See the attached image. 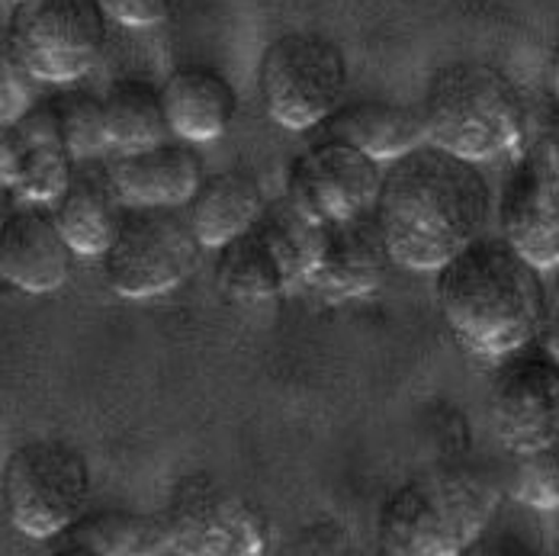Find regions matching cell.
<instances>
[{"label":"cell","mask_w":559,"mask_h":556,"mask_svg":"<svg viewBox=\"0 0 559 556\" xmlns=\"http://www.w3.org/2000/svg\"><path fill=\"white\" fill-rule=\"evenodd\" d=\"M373 213L395 264L441 271L456 251L486 235L492 187L476 162L425 142L383 167Z\"/></svg>","instance_id":"6da1fadb"},{"label":"cell","mask_w":559,"mask_h":556,"mask_svg":"<svg viewBox=\"0 0 559 556\" xmlns=\"http://www.w3.org/2000/svg\"><path fill=\"white\" fill-rule=\"evenodd\" d=\"M435 274L444 326L469 354L508 357L540 334L550 306L544 268L504 235H479Z\"/></svg>","instance_id":"7a4b0ae2"},{"label":"cell","mask_w":559,"mask_h":556,"mask_svg":"<svg viewBox=\"0 0 559 556\" xmlns=\"http://www.w3.org/2000/svg\"><path fill=\"white\" fill-rule=\"evenodd\" d=\"M502 505L499 483L466 463H441L399 483L377 514V541L395 556L466 554Z\"/></svg>","instance_id":"3957f363"},{"label":"cell","mask_w":559,"mask_h":556,"mask_svg":"<svg viewBox=\"0 0 559 556\" xmlns=\"http://www.w3.org/2000/svg\"><path fill=\"white\" fill-rule=\"evenodd\" d=\"M421 113L428 142L476 165L514 152L531 122L518 81L486 61H450L438 68L425 87Z\"/></svg>","instance_id":"277c9868"},{"label":"cell","mask_w":559,"mask_h":556,"mask_svg":"<svg viewBox=\"0 0 559 556\" xmlns=\"http://www.w3.org/2000/svg\"><path fill=\"white\" fill-rule=\"evenodd\" d=\"M325 238V225L309 220L289 197L267 203L264 216L216 258V283L238 303H261L306 280Z\"/></svg>","instance_id":"5b68a950"},{"label":"cell","mask_w":559,"mask_h":556,"mask_svg":"<svg viewBox=\"0 0 559 556\" xmlns=\"http://www.w3.org/2000/svg\"><path fill=\"white\" fill-rule=\"evenodd\" d=\"M91 483L84 453L58 438H36L13 447L0 473L7 518L33 541H52L74 518H81L91 499Z\"/></svg>","instance_id":"8992f818"},{"label":"cell","mask_w":559,"mask_h":556,"mask_svg":"<svg viewBox=\"0 0 559 556\" xmlns=\"http://www.w3.org/2000/svg\"><path fill=\"white\" fill-rule=\"evenodd\" d=\"M347 87V58L322 33L296 29L277 36L258 64V91L267 116L306 132L322 126L341 107Z\"/></svg>","instance_id":"52a82bcc"},{"label":"cell","mask_w":559,"mask_h":556,"mask_svg":"<svg viewBox=\"0 0 559 556\" xmlns=\"http://www.w3.org/2000/svg\"><path fill=\"white\" fill-rule=\"evenodd\" d=\"M162 514L170 554L180 556H258L274 537L271 514L210 473L180 476Z\"/></svg>","instance_id":"ba28073f"},{"label":"cell","mask_w":559,"mask_h":556,"mask_svg":"<svg viewBox=\"0 0 559 556\" xmlns=\"http://www.w3.org/2000/svg\"><path fill=\"white\" fill-rule=\"evenodd\" d=\"M183 206H129L104 255L110 286L126 299L177 289L200 264L203 241Z\"/></svg>","instance_id":"9c48e42d"},{"label":"cell","mask_w":559,"mask_h":556,"mask_svg":"<svg viewBox=\"0 0 559 556\" xmlns=\"http://www.w3.org/2000/svg\"><path fill=\"white\" fill-rule=\"evenodd\" d=\"M3 39L46 84L78 81L94 68L107 43L100 0H20Z\"/></svg>","instance_id":"30bf717a"},{"label":"cell","mask_w":559,"mask_h":556,"mask_svg":"<svg viewBox=\"0 0 559 556\" xmlns=\"http://www.w3.org/2000/svg\"><path fill=\"white\" fill-rule=\"evenodd\" d=\"M383 167L367 152L322 135L289 165L286 197L316 223H347L377 210Z\"/></svg>","instance_id":"8fae6325"},{"label":"cell","mask_w":559,"mask_h":556,"mask_svg":"<svg viewBox=\"0 0 559 556\" xmlns=\"http://www.w3.org/2000/svg\"><path fill=\"white\" fill-rule=\"evenodd\" d=\"M502 235L537 268H559V126L544 129L508 174Z\"/></svg>","instance_id":"7c38bea8"},{"label":"cell","mask_w":559,"mask_h":556,"mask_svg":"<svg viewBox=\"0 0 559 556\" xmlns=\"http://www.w3.org/2000/svg\"><path fill=\"white\" fill-rule=\"evenodd\" d=\"M489 387V422L508 453L559 441V360L554 354H508Z\"/></svg>","instance_id":"4fadbf2b"},{"label":"cell","mask_w":559,"mask_h":556,"mask_svg":"<svg viewBox=\"0 0 559 556\" xmlns=\"http://www.w3.org/2000/svg\"><path fill=\"white\" fill-rule=\"evenodd\" d=\"M78 158L61 132L56 104L43 100L0 132V180L26 203H56Z\"/></svg>","instance_id":"5bb4252c"},{"label":"cell","mask_w":559,"mask_h":556,"mask_svg":"<svg viewBox=\"0 0 559 556\" xmlns=\"http://www.w3.org/2000/svg\"><path fill=\"white\" fill-rule=\"evenodd\" d=\"M390 264H395L390 241L377 213H367L347 223L325 225L322 248L306 274V283L329 303L360 299L383 286Z\"/></svg>","instance_id":"9a60e30c"},{"label":"cell","mask_w":559,"mask_h":556,"mask_svg":"<svg viewBox=\"0 0 559 556\" xmlns=\"http://www.w3.org/2000/svg\"><path fill=\"white\" fill-rule=\"evenodd\" d=\"M78 251L64 238L52 203H29L7 213L0 232V277L10 286L43 296L61 289L74 271Z\"/></svg>","instance_id":"2e32d148"},{"label":"cell","mask_w":559,"mask_h":556,"mask_svg":"<svg viewBox=\"0 0 559 556\" xmlns=\"http://www.w3.org/2000/svg\"><path fill=\"white\" fill-rule=\"evenodd\" d=\"M107 165L126 206H187L206 177L203 158L187 145V139L116 149Z\"/></svg>","instance_id":"e0dca14e"},{"label":"cell","mask_w":559,"mask_h":556,"mask_svg":"<svg viewBox=\"0 0 559 556\" xmlns=\"http://www.w3.org/2000/svg\"><path fill=\"white\" fill-rule=\"evenodd\" d=\"M126 200L112 180L110 165L81 158L68 187L52 203L58 225L78 258H104L126 216Z\"/></svg>","instance_id":"ac0fdd59"},{"label":"cell","mask_w":559,"mask_h":556,"mask_svg":"<svg viewBox=\"0 0 559 556\" xmlns=\"http://www.w3.org/2000/svg\"><path fill=\"white\" fill-rule=\"evenodd\" d=\"M322 132L325 139H341L367 152L380 165H390L428 142L421 107H408L399 100H354L347 107H337L322 122Z\"/></svg>","instance_id":"d6986e66"},{"label":"cell","mask_w":559,"mask_h":556,"mask_svg":"<svg viewBox=\"0 0 559 556\" xmlns=\"http://www.w3.org/2000/svg\"><path fill=\"white\" fill-rule=\"evenodd\" d=\"M170 132L187 142H213L228 132L238 94L223 71L210 64H180L162 87Z\"/></svg>","instance_id":"ffe728a7"},{"label":"cell","mask_w":559,"mask_h":556,"mask_svg":"<svg viewBox=\"0 0 559 556\" xmlns=\"http://www.w3.org/2000/svg\"><path fill=\"white\" fill-rule=\"evenodd\" d=\"M64 554L100 556H162L170 554L165 514L129 511V508H100L74 518L58 537Z\"/></svg>","instance_id":"44dd1931"},{"label":"cell","mask_w":559,"mask_h":556,"mask_svg":"<svg viewBox=\"0 0 559 556\" xmlns=\"http://www.w3.org/2000/svg\"><path fill=\"white\" fill-rule=\"evenodd\" d=\"M183 210L206 248H223L225 241H231L264 216L267 197L251 170L231 167L206 174Z\"/></svg>","instance_id":"7402d4cb"},{"label":"cell","mask_w":559,"mask_h":556,"mask_svg":"<svg viewBox=\"0 0 559 556\" xmlns=\"http://www.w3.org/2000/svg\"><path fill=\"white\" fill-rule=\"evenodd\" d=\"M104 104H107L112 149H145L168 139L170 122L165 97L148 81L139 78L116 81L107 91Z\"/></svg>","instance_id":"603a6c76"},{"label":"cell","mask_w":559,"mask_h":556,"mask_svg":"<svg viewBox=\"0 0 559 556\" xmlns=\"http://www.w3.org/2000/svg\"><path fill=\"white\" fill-rule=\"evenodd\" d=\"M52 104H56L61 132L78 162L112 149L104 97H97L91 91H64L61 97H52Z\"/></svg>","instance_id":"cb8c5ba5"},{"label":"cell","mask_w":559,"mask_h":556,"mask_svg":"<svg viewBox=\"0 0 559 556\" xmlns=\"http://www.w3.org/2000/svg\"><path fill=\"white\" fill-rule=\"evenodd\" d=\"M511 496L537 508V511H557L559 508V441L554 445L514 453L511 470Z\"/></svg>","instance_id":"d4e9b609"},{"label":"cell","mask_w":559,"mask_h":556,"mask_svg":"<svg viewBox=\"0 0 559 556\" xmlns=\"http://www.w3.org/2000/svg\"><path fill=\"white\" fill-rule=\"evenodd\" d=\"M39 78L29 71V64L16 56V49L3 39L0 52V122H16L23 113L39 104Z\"/></svg>","instance_id":"484cf974"},{"label":"cell","mask_w":559,"mask_h":556,"mask_svg":"<svg viewBox=\"0 0 559 556\" xmlns=\"http://www.w3.org/2000/svg\"><path fill=\"white\" fill-rule=\"evenodd\" d=\"M107 16L132 26V29H145V26H158L162 20H168L174 0H100Z\"/></svg>","instance_id":"4316f807"},{"label":"cell","mask_w":559,"mask_h":556,"mask_svg":"<svg viewBox=\"0 0 559 556\" xmlns=\"http://www.w3.org/2000/svg\"><path fill=\"white\" fill-rule=\"evenodd\" d=\"M293 551H299V554H344V551H350V534L335 521H316L296 534Z\"/></svg>","instance_id":"83f0119b"},{"label":"cell","mask_w":559,"mask_h":556,"mask_svg":"<svg viewBox=\"0 0 559 556\" xmlns=\"http://www.w3.org/2000/svg\"><path fill=\"white\" fill-rule=\"evenodd\" d=\"M537 338H540V347L559 360V289L554 293L550 306H547V316H544V326H540Z\"/></svg>","instance_id":"f1b7e54d"},{"label":"cell","mask_w":559,"mask_h":556,"mask_svg":"<svg viewBox=\"0 0 559 556\" xmlns=\"http://www.w3.org/2000/svg\"><path fill=\"white\" fill-rule=\"evenodd\" d=\"M550 81H554V91L559 97V43L554 46V56H550Z\"/></svg>","instance_id":"f546056e"},{"label":"cell","mask_w":559,"mask_h":556,"mask_svg":"<svg viewBox=\"0 0 559 556\" xmlns=\"http://www.w3.org/2000/svg\"><path fill=\"white\" fill-rule=\"evenodd\" d=\"M557 554H559V537H557Z\"/></svg>","instance_id":"4dcf8cb0"},{"label":"cell","mask_w":559,"mask_h":556,"mask_svg":"<svg viewBox=\"0 0 559 556\" xmlns=\"http://www.w3.org/2000/svg\"><path fill=\"white\" fill-rule=\"evenodd\" d=\"M13 3H20V0H13Z\"/></svg>","instance_id":"1f68e13d"}]
</instances>
